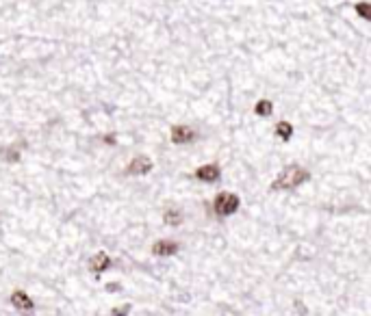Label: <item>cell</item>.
I'll return each instance as SVG.
<instances>
[{"label":"cell","mask_w":371,"mask_h":316,"mask_svg":"<svg viewBox=\"0 0 371 316\" xmlns=\"http://www.w3.org/2000/svg\"><path fill=\"white\" fill-rule=\"evenodd\" d=\"M308 178H311V173H308L304 167H300V165H289V167H284L282 171L274 178V182H272V191H276V193L295 191L298 187H302L304 182H308Z\"/></svg>","instance_id":"cell-1"},{"label":"cell","mask_w":371,"mask_h":316,"mask_svg":"<svg viewBox=\"0 0 371 316\" xmlns=\"http://www.w3.org/2000/svg\"><path fill=\"white\" fill-rule=\"evenodd\" d=\"M239 206H241V199L235 193H219L217 197L213 199V210L219 214V217H230V214H235L239 210Z\"/></svg>","instance_id":"cell-2"},{"label":"cell","mask_w":371,"mask_h":316,"mask_svg":"<svg viewBox=\"0 0 371 316\" xmlns=\"http://www.w3.org/2000/svg\"><path fill=\"white\" fill-rule=\"evenodd\" d=\"M169 139H172V143H176V145H189L198 139V130L187 126V124H176V126H172Z\"/></svg>","instance_id":"cell-3"},{"label":"cell","mask_w":371,"mask_h":316,"mask_svg":"<svg viewBox=\"0 0 371 316\" xmlns=\"http://www.w3.org/2000/svg\"><path fill=\"white\" fill-rule=\"evenodd\" d=\"M154 163L148 158V156H135L130 163L126 165V169H124V173L126 175H145L152 171Z\"/></svg>","instance_id":"cell-4"},{"label":"cell","mask_w":371,"mask_h":316,"mask_svg":"<svg viewBox=\"0 0 371 316\" xmlns=\"http://www.w3.org/2000/svg\"><path fill=\"white\" fill-rule=\"evenodd\" d=\"M11 305L22 314H33L35 312V301L26 295L24 290H13L11 292Z\"/></svg>","instance_id":"cell-5"},{"label":"cell","mask_w":371,"mask_h":316,"mask_svg":"<svg viewBox=\"0 0 371 316\" xmlns=\"http://www.w3.org/2000/svg\"><path fill=\"white\" fill-rule=\"evenodd\" d=\"M219 175H221V169L215 165V163H208V165H202V167L196 169V178H198L200 182H206V184L217 182Z\"/></svg>","instance_id":"cell-6"},{"label":"cell","mask_w":371,"mask_h":316,"mask_svg":"<svg viewBox=\"0 0 371 316\" xmlns=\"http://www.w3.org/2000/svg\"><path fill=\"white\" fill-rule=\"evenodd\" d=\"M106 268H111V256L109 253H104V251L94 253L91 260H89V271L94 275H102Z\"/></svg>","instance_id":"cell-7"},{"label":"cell","mask_w":371,"mask_h":316,"mask_svg":"<svg viewBox=\"0 0 371 316\" xmlns=\"http://www.w3.org/2000/svg\"><path fill=\"white\" fill-rule=\"evenodd\" d=\"M180 251V245L176 241H157L152 245V253L159 258H167V256H176Z\"/></svg>","instance_id":"cell-8"},{"label":"cell","mask_w":371,"mask_h":316,"mask_svg":"<svg viewBox=\"0 0 371 316\" xmlns=\"http://www.w3.org/2000/svg\"><path fill=\"white\" fill-rule=\"evenodd\" d=\"M163 223L169 228H176L182 223V210L180 208H167V210L163 212Z\"/></svg>","instance_id":"cell-9"},{"label":"cell","mask_w":371,"mask_h":316,"mask_svg":"<svg viewBox=\"0 0 371 316\" xmlns=\"http://www.w3.org/2000/svg\"><path fill=\"white\" fill-rule=\"evenodd\" d=\"M276 137L280 139V141H291L293 139V126L289 124V121H278L276 124Z\"/></svg>","instance_id":"cell-10"},{"label":"cell","mask_w":371,"mask_h":316,"mask_svg":"<svg viewBox=\"0 0 371 316\" xmlns=\"http://www.w3.org/2000/svg\"><path fill=\"white\" fill-rule=\"evenodd\" d=\"M254 113H256L258 117H269V115L274 113V104L269 102V100L263 98V100H258V102L254 104Z\"/></svg>","instance_id":"cell-11"},{"label":"cell","mask_w":371,"mask_h":316,"mask_svg":"<svg viewBox=\"0 0 371 316\" xmlns=\"http://www.w3.org/2000/svg\"><path fill=\"white\" fill-rule=\"evenodd\" d=\"M0 154H3V158L9 160V163H18L20 156H22L20 148H7V150H0Z\"/></svg>","instance_id":"cell-12"},{"label":"cell","mask_w":371,"mask_h":316,"mask_svg":"<svg viewBox=\"0 0 371 316\" xmlns=\"http://www.w3.org/2000/svg\"><path fill=\"white\" fill-rule=\"evenodd\" d=\"M369 3H358V5H354V9H356V13L360 15L362 20H369L371 18V11H369Z\"/></svg>","instance_id":"cell-13"},{"label":"cell","mask_w":371,"mask_h":316,"mask_svg":"<svg viewBox=\"0 0 371 316\" xmlns=\"http://www.w3.org/2000/svg\"><path fill=\"white\" fill-rule=\"evenodd\" d=\"M130 310H133V305H130V303H124V305H120V307H113V310H111V316H128Z\"/></svg>","instance_id":"cell-14"},{"label":"cell","mask_w":371,"mask_h":316,"mask_svg":"<svg viewBox=\"0 0 371 316\" xmlns=\"http://www.w3.org/2000/svg\"><path fill=\"white\" fill-rule=\"evenodd\" d=\"M104 141L109 143V145H113V143H115V137H104Z\"/></svg>","instance_id":"cell-15"}]
</instances>
